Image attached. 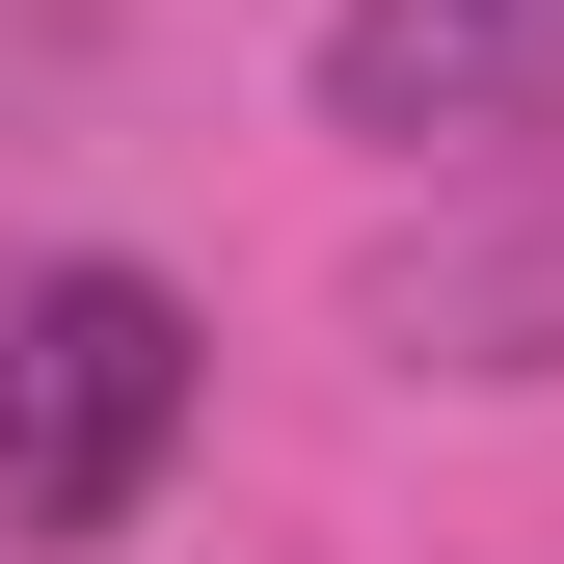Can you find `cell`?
<instances>
[{"instance_id": "cell-3", "label": "cell", "mask_w": 564, "mask_h": 564, "mask_svg": "<svg viewBox=\"0 0 564 564\" xmlns=\"http://www.w3.org/2000/svg\"><path fill=\"white\" fill-rule=\"evenodd\" d=\"M377 349L403 377H564V216L538 242H403L377 269Z\"/></svg>"}, {"instance_id": "cell-1", "label": "cell", "mask_w": 564, "mask_h": 564, "mask_svg": "<svg viewBox=\"0 0 564 564\" xmlns=\"http://www.w3.org/2000/svg\"><path fill=\"white\" fill-rule=\"evenodd\" d=\"M188 403H216V349H188L162 269H0V538L28 564H82V538L162 511Z\"/></svg>"}, {"instance_id": "cell-2", "label": "cell", "mask_w": 564, "mask_h": 564, "mask_svg": "<svg viewBox=\"0 0 564 564\" xmlns=\"http://www.w3.org/2000/svg\"><path fill=\"white\" fill-rule=\"evenodd\" d=\"M323 134L349 162H538L564 134V0H323Z\"/></svg>"}]
</instances>
